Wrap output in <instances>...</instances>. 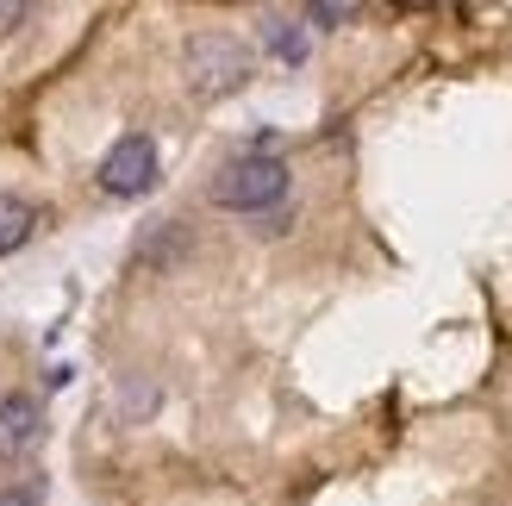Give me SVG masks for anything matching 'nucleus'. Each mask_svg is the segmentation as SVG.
Returning <instances> with one entry per match:
<instances>
[{"label":"nucleus","mask_w":512,"mask_h":506,"mask_svg":"<svg viewBox=\"0 0 512 506\" xmlns=\"http://www.w3.org/2000/svg\"><path fill=\"white\" fill-rule=\"evenodd\" d=\"M213 207L225 213H269L288 200V163L281 157H238V163H225L213 175Z\"/></svg>","instance_id":"obj_1"},{"label":"nucleus","mask_w":512,"mask_h":506,"mask_svg":"<svg viewBox=\"0 0 512 506\" xmlns=\"http://www.w3.org/2000/svg\"><path fill=\"white\" fill-rule=\"evenodd\" d=\"M250 75V50L232 32H194L188 38V88L194 94H225Z\"/></svg>","instance_id":"obj_2"},{"label":"nucleus","mask_w":512,"mask_h":506,"mask_svg":"<svg viewBox=\"0 0 512 506\" xmlns=\"http://www.w3.org/2000/svg\"><path fill=\"white\" fill-rule=\"evenodd\" d=\"M157 175H163L157 144H150L144 132H125V138L107 150V157H100V194H113V200H138V194L157 188Z\"/></svg>","instance_id":"obj_3"},{"label":"nucleus","mask_w":512,"mask_h":506,"mask_svg":"<svg viewBox=\"0 0 512 506\" xmlns=\"http://www.w3.org/2000/svg\"><path fill=\"white\" fill-rule=\"evenodd\" d=\"M38 432H44V407L25 388L0 400V463H19L38 444Z\"/></svg>","instance_id":"obj_4"},{"label":"nucleus","mask_w":512,"mask_h":506,"mask_svg":"<svg viewBox=\"0 0 512 506\" xmlns=\"http://www.w3.org/2000/svg\"><path fill=\"white\" fill-rule=\"evenodd\" d=\"M32 225H38V207L25 194H0V257H13V250L32 238Z\"/></svg>","instance_id":"obj_5"},{"label":"nucleus","mask_w":512,"mask_h":506,"mask_svg":"<svg viewBox=\"0 0 512 506\" xmlns=\"http://www.w3.org/2000/svg\"><path fill=\"white\" fill-rule=\"evenodd\" d=\"M263 44H269L288 69H300V63H306V25H300V19H288V13H269V19H263Z\"/></svg>","instance_id":"obj_6"},{"label":"nucleus","mask_w":512,"mask_h":506,"mask_svg":"<svg viewBox=\"0 0 512 506\" xmlns=\"http://www.w3.org/2000/svg\"><path fill=\"white\" fill-rule=\"evenodd\" d=\"M306 19H313V25H325V32H331V25L356 19V7H338V0H319V7H306Z\"/></svg>","instance_id":"obj_7"},{"label":"nucleus","mask_w":512,"mask_h":506,"mask_svg":"<svg viewBox=\"0 0 512 506\" xmlns=\"http://www.w3.org/2000/svg\"><path fill=\"white\" fill-rule=\"evenodd\" d=\"M0 506H44V488L38 482H13V488H0Z\"/></svg>","instance_id":"obj_8"},{"label":"nucleus","mask_w":512,"mask_h":506,"mask_svg":"<svg viewBox=\"0 0 512 506\" xmlns=\"http://www.w3.org/2000/svg\"><path fill=\"white\" fill-rule=\"evenodd\" d=\"M13 19H25V7H0V32H7Z\"/></svg>","instance_id":"obj_9"}]
</instances>
